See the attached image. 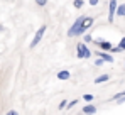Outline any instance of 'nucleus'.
<instances>
[{
    "instance_id": "1",
    "label": "nucleus",
    "mask_w": 125,
    "mask_h": 115,
    "mask_svg": "<svg viewBox=\"0 0 125 115\" xmlns=\"http://www.w3.org/2000/svg\"><path fill=\"white\" fill-rule=\"evenodd\" d=\"M76 56L80 58V59H88V58H91V51L88 49V46H86L84 42H78V44H76Z\"/></svg>"
},
{
    "instance_id": "2",
    "label": "nucleus",
    "mask_w": 125,
    "mask_h": 115,
    "mask_svg": "<svg viewBox=\"0 0 125 115\" xmlns=\"http://www.w3.org/2000/svg\"><path fill=\"white\" fill-rule=\"evenodd\" d=\"M46 29H47V27H46L44 24H42L41 27L37 29V32L34 34V39L31 41V49H34V47H37V44H39V42L42 41V37H44V34H46Z\"/></svg>"
},
{
    "instance_id": "3",
    "label": "nucleus",
    "mask_w": 125,
    "mask_h": 115,
    "mask_svg": "<svg viewBox=\"0 0 125 115\" xmlns=\"http://www.w3.org/2000/svg\"><path fill=\"white\" fill-rule=\"evenodd\" d=\"M84 17H78V19L73 22V25L69 27V31H68V36L69 37H74V36H80V27H81V22H83Z\"/></svg>"
},
{
    "instance_id": "4",
    "label": "nucleus",
    "mask_w": 125,
    "mask_h": 115,
    "mask_svg": "<svg viewBox=\"0 0 125 115\" xmlns=\"http://www.w3.org/2000/svg\"><path fill=\"white\" fill-rule=\"evenodd\" d=\"M91 25H93V17H84L83 22H81V27H80V36H83Z\"/></svg>"
},
{
    "instance_id": "5",
    "label": "nucleus",
    "mask_w": 125,
    "mask_h": 115,
    "mask_svg": "<svg viewBox=\"0 0 125 115\" xmlns=\"http://www.w3.org/2000/svg\"><path fill=\"white\" fill-rule=\"evenodd\" d=\"M117 5H118V3H117V0H110V7H108V22H113Z\"/></svg>"
},
{
    "instance_id": "6",
    "label": "nucleus",
    "mask_w": 125,
    "mask_h": 115,
    "mask_svg": "<svg viewBox=\"0 0 125 115\" xmlns=\"http://www.w3.org/2000/svg\"><path fill=\"white\" fill-rule=\"evenodd\" d=\"M96 44H98V47L103 49V51H112V47H113L108 41H96Z\"/></svg>"
},
{
    "instance_id": "7",
    "label": "nucleus",
    "mask_w": 125,
    "mask_h": 115,
    "mask_svg": "<svg viewBox=\"0 0 125 115\" xmlns=\"http://www.w3.org/2000/svg\"><path fill=\"white\" fill-rule=\"evenodd\" d=\"M56 76H58V80H61V81H66V80H69V78H71V73H69V71H66V69H62V71H59Z\"/></svg>"
},
{
    "instance_id": "8",
    "label": "nucleus",
    "mask_w": 125,
    "mask_h": 115,
    "mask_svg": "<svg viewBox=\"0 0 125 115\" xmlns=\"http://www.w3.org/2000/svg\"><path fill=\"white\" fill-rule=\"evenodd\" d=\"M98 58H102L105 63H113V58H112V54H108V53H98Z\"/></svg>"
},
{
    "instance_id": "9",
    "label": "nucleus",
    "mask_w": 125,
    "mask_h": 115,
    "mask_svg": "<svg viewBox=\"0 0 125 115\" xmlns=\"http://www.w3.org/2000/svg\"><path fill=\"white\" fill-rule=\"evenodd\" d=\"M83 114H96V107L95 105H84Z\"/></svg>"
},
{
    "instance_id": "10",
    "label": "nucleus",
    "mask_w": 125,
    "mask_h": 115,
    "mask_svg": "<svg viewBox=\"0 0 125 115\" xmlns=\"http://www.w3.org/2000/svg\"><path fill=\"white\" fill-rule=\"evenodd\" d=\"M115 14H117V15H120V17H125V5H117Z\"/></svg>"
},
{
    "instance_id": "11",
    "label": "nucleus",
    "mask_w": 125,
    "mask_h": 115,
    "mask_svg": "<svg viewBox=\"0 0 125 115\" xmlns=\"http://www.w3.org/2000/svg\"><path fill=\"white\" fill-rule=\"evenodd\" d=\"M108 80H110V76H108V75H102V76L95 78V83H105V81H108Z\"/></svg>"
},
{
    "instance_id": "12",
    "label": "nucleus",
    "mask_w": 125,
    "mask_h": 115,
    "mask_svg": "<svg viewBox=\"0 0 125 115\" xmlns=\"http://www.w3.org/2000/svg\"><path fill=\"white\" fill-rule=\"evenodd\" d=\"M73 5H74V9H81L84 5V2L83 0H73Z\"/></svg>"
},
{
    "instance_id": "13",
    "label": "nucleus",
    "mask_w": 125,
    "mask_h": 115,
    "mask_svg": "<svg viewBox=\"0 0 125 115\" xmlns=\"http://www.w3.org/2000/svg\"><path fill=\"white\" fill-rule=\"evenodd\" d=\"M117 47H118V51H125V37L120 39V42H118V46H117Z\"/></svg>"
},
{
    "instance_id": "14",
    "label": "nucleus",
    "mask_w": 125,
    "mask_h": 115,
    "mask_svg": "<svg viewBox=\"0 0 125 115\" xmlns=\"http://www.w3.org/2000/svg\"><path fill=\"white\" fill-rule=\"evenodd\" d=\"M76 103H78V100H71V102H68V103H66V108H73Z\"/></svg>"
},
{
    "instance_id": "15",
    "label": "nucleus",
    "mask_w": 125,
    "mask_h": 115,
    "mask_svg": "<svg viewBox=\"0 0 125 115\" xmlns=\"http://www.w3.org/2000/svg\"><path fill=\"white\" fill-rule=\"evenodd\" d=\"M36 3H37L39 7H44V5L47 3V0H36Z\"/></svg>"
},
{
    "instance_id": "16",
    "label": "nucleus",
    "mask_w": 125,
    "mask_h": 115,
    "mask_svg": "<svg viewBox=\"0 0 125 115\" xmlns=\"http://www.w3.org/2000/svg\"><path fill=\"white\" fill-rule=\"evenodd\" d=\"M83 98H84V102H93V95H90V93H88V95H84Z\"/></svg>"
},
{
    "instance_id": "17",
    "label": "nucleus",
    "mask_w": 125,
    "mask_h": 115,
    "mask_svg": "<svg viewBox=\"0 0 125 115\" xmlns=\"http://www.w3.org/2000/svg\"><path fill=\"white\" fill-rule=\"evenodd\" d=\"M103 63H105V61H103V59H102V58H98V59L95 61V64H96V66H102Z\"/></svg>"
},
{
    "instance_id": "18",
    "label": "nucleus",
    "mask_w": 125,
    "mask_h": 115,
    "mask_svg": "<svg viewBox=\"0 0 125 115\" xmlns=\"http://www.w3.org/2000/svg\"><path fill=\"white\" fill-rule=\"evenodd\" d=\"M91 41H93V37H91L90 34H86V36H84V42H91Z\"/></svg>"
},
{
    "instance_id": "19",
    "label": "nucleus",
    "mask_w": 125,
    "mask_h": 115,
    "mask_svg": "<svg viewBox=\"0 0 125 115\" xmlns=\"http://www.w3.org/2000/svg\"><path fill=\"white\" fill-rule=\"evenodd\" d=\"M66 103H68L66 100H62L61 103H59V108H61V110H62V108H66Z\"/></svg>"
},
{
    "instance_id": "20",
    "label": "nucleus",
    "mask_w": 125,
    "mask_h": 115,
    "mask_svg": "<svg viewBox=\"0 0 125 115\" xmlns=\"http://www.w3.org/2000/svg\"><path fill=\"white\" fill-rule=\"evenodd\" d=\"M98 2H100V0H90V5L95 7V5H98Z\"/></svg>"
},
{
    "instance_id": "21",
    "label": "nucleus",
    "mask_w": 125,
    "mask_h": 115,
    "mask_svg": "<svg viewBox=\"0 0 125 115\" xmlns=\"http://www.w3.org/2000/svg\"><path fill=\"white\" fill-rule=\"evenodd\" d=\"M120 95H125V90H124V92H122V93H117V95L113 96V100H115V98H118V96H120Z\"/></svg>"
}]
</instances>
